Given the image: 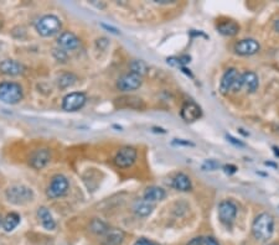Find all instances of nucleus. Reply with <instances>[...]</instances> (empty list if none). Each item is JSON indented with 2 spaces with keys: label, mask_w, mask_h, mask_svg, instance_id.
I'll return each mask as SVG.
<instances>
[{
  "label": "nucleus",
  "mask_w": 279,
  "mask_h": 245,
  "mask_svg": "<svg viewBox=\"0 0 279 245\" xmlns=\"http://www.w3.org/2000/svg\"><path fill=\"white\" fill-rule=\"evenodd\" d=\"M242 76V88H246L247 93H254V92L258 89L259 82H258V77L254 72H245Z\"/></svg>",
  "instance_id": "a211bd4d"
},
{
  "label": "nucleus",
  "mask_w": 279,
  "mask_h": 245,
  "mask_svg": "<svg viewBox=\"0 0 279 245\" xmlns=\"http://www.w3.org/2000/svg\"><path fill=\"white\" fill-rule=\"evenodd\" d=\"M274 233V218L272 214L264 213L258 214L252 223V234L254 239L259 241H266L272 238Z\"/></svg>",
  "instance_id": "f257e3e1"
},
{
  "label": "nucleus",
  "mask_w": 279,
  "mask_h": 245,
  "mask_svg": "<svg viewBox=\"0 0 279 245\" xmlns=\"http://www.w3.org/2000/svg\"><path fill=\"white\" fill-rule=\"evenodd\" d=\"M129 68H130V72L135 73V75L141 76V77H143V76L147 75L148 72L147 64L144 61H142V59H134V61L130 62Z\"/></svg>",
  "instance_id": "a878e982"
},
{
  "label": "nucleus",
  "mask_w": 279,
  "mask_h": 245,
  "mask_svg": "<svg viewBox=\"0 0 279 245\" xmlns=\"http://www.w3.org/2000/svg\"><path fill=\"white\" fill-rule=\"evenodd\" d=\"M133 209L139 217H148L152 214L153 209H154V203L142 198V200L135 201V203H134L133 206Z\"/></svg>",
  "instance_id": "aec40b11"
},
{
  "label": "nucleus",
  "mask_w": 279,
  "mask_h": 245,
  "mask_svg": "<svg viewBox=\"0 0 279 245\" xmlns=\"http://www.w3.org/2000/svg\"><path fill=\"white\" fill-rule=\"evenodd\" d=\"M5 197L8 202L15 206H25V204L34 201V191L25 185H12L5 191Z\"/></svg>",
  "instance_id": "f03ea898"
},
{
  "label": "nucleus",
  "mask_w": 279,
  "mask_h": 245,
  "mask_svg": "<svg viewBox=\"0 0 279 245\" xmlns=\"http://www.w3.org/2000/svg\"><path fill=\"white\" fill-rule=\"evenodd\" d=\"M68 190H70V182H68L67 177L64 175H55L51 178L48 190H46V195H48V197L55 200V198L64 197L68 192Z\"/></svg>",
  "instance_id": "423d86ee"
},
{
  "label": "nucleus",
  "mask_w": 279,
  "mask_h": 245,
  "mask_svg": "<svg viewBox=\"0 0 279 245\" xmlns=\"http://www.w3.org/2000/svg\"><path fill=\"white\" fill-rule=\"evenodd\" d=\"M76 82H77V76L73 75V73H64L57 78V84L61 89L70 88L73 84H76Z\"/></svg>",
  "instance_id": "393cba45"
},
{
  "label": "nucleus",
  "mask_w": 279,
  "mask_h": 245,
  "mask_svg": "<svg viewBox=\"0 0 279 245\" xmlns=\"http://www.w3.org/2000/svg\"><path fill=\"white\" fill-rule=\"evenodd\" d=\"M136 157H138V154H136L135 149L132 148V146H124V148L119 149L117 151L113 161L117 167L127 168L130 167L136 161Z\"/></svg>",
  "instance_id": "0eeeda50"
},
{
  "label": "nucleus",
  "mask_w": 279,
  "mask_h": 245,
  "mask_svg": "<svg viewBox=\"0 0 279 245\" xmlns=\"http://www.w3.org/2000/svg\"><path fill=\"white\" fill-rule=\"evenodd\" d=\"M88 228L93 234H96V235L103 236L107 231L109 230V228L111 227H109L106 222H103V220L98 219V218H95V219H92V222L89 223Z\"/></svg>",
  "instance_id": "5701e85b"
},
{
  "label": "nucleus",
  "mask_w": 279,
  "mask_h": 245,
  "mask_svg": "<svg viewBox=\"0 0 279 245\" xmlns=\"http://www.w3.org/2000/svg\"><path fill=\"white\" fill-rule=\"evenodd\" d=\"M268 245H275V244H268Z\"/></svg>",
  "instance_id": "c9c22d12"
},
{
  "label": "nucleus",
  "mask_w": 279,
  "mask_h": 245,
  "mask_svg": "<svg viewBox=\"0 0 279 245\" xmlns=\"http://www.w3.org/2000/svg\"><path fill=\"white\" fill-rule=\"evenodd\" d=\"M124 238L125 233L122 229L109 228V230L102 236V245H122Z\"/></svg>",
  "instance_id": "dca6fc26"
},
{
  "label": "nucleus",
  "mask_w": 279,
  "mask_h": 245,
  "mask_svg": "<svg viewBox=\"0 0 279 245\" xmlns=\"http://www.w3.org/2000/svg\"><path fill=\"white\" fill-rule=\"evenodd\" d=\"M20 219H21L20 216H19L18 213H15V212H12V213L7 214V216L3 218V223H2L3 229L8 231V233H9V231H13L19 225Z\"/></svg>",
  "instance_id": "4be33fe9"
},
{
  "label": "nucleus",
  "mask_w": 279,
  "mask_h": 245,
  "mask_svg": "<svg viewBox=\"0 0 279 245\" xmlns=\"http://www.w3.org/2000/svg\"><path fill=\"white\" fill-rule=\"evenodd\" d=\"M35 27L41 36L50 37L61 31L62 23L56 15H45L37 20Z\"/></svg>",
  "instance_id": "20e7f679"
},
{
  "label": "nucleus",
  "mask_w": 279,
  "mask_h": 245,
  "mask_svg": "<svg viewBox=\"0 0 279 245\" xmlns=\"http://www.w3.org/2000/svg\"><path fill=\"white\" fill-rule=\"evenodd\" d=\"M218 163L216 162V161H213V160H209V161H206L204 163V166H202V168H204V170H209V171H213V170H216V168L218 167Z\"/></svg>",
  "instance_id": "c85d7f7f"
},
{
  "label": "nucleus",
  "mask_w": 279,
  "mask_h": 245,
  "mask_svg": "<svg viewBox=\"0 0 279 245\" xmlns=\"http://www.w3.org/2000/svg\"><path fill=\"white\" fill-rule=\"evenodd\" d=\"M242 89V76L236 68H229L223 73L220 82V92L227 94L228 92H239Z\"/></svg>",
  "instance_id": "39448f33"
},
{
  "label": "nucleus",
  "mask_w": 279,
  "mask_h": 245,
  "mask_svg": "<svg viewBox=\"0 0 279 245\" xmlns=\"http://www.w3.org/2000/svg\"><path fill=\"white\" fill-rule=\"evenodd\" d=\"M102 26L105 27V29L107 30H111V32H113V34H116V35H118L119 34V31L117 29H114V27H112V26H108V25H106V24H102Z\"/></svg>",
  "instance_id": "473e14b6"
},
{
  "label": "nucleus",
  "mask_w": 279,
  "mask_h": 245,
  "mask_svg": "<svg viewBox=\"0 0 279 245\" xmlns=\"http://www.w3.org/2000/svg\"><path fill=\"white\" fill-rule=\"evenodd\" d=\"M133 245H158L157 243H154V241L149 240V239H146V238H141L138 239V240L135 241Z\"/></svg>",
  "instance_id": "c756f323"
},
{
  "label": "nucleus",
  "mask_w": 279,
  "mask_h": 245,
  "mask_svg": "<svg viewBox=\"0 0 279 245\" xmlns=\"http://www.w3.org/2000/svg\"><path fill=\"white\" fill-rule=\"evenodd\" d=\"M57 46L64 51H73L80 46V39L73 32H62L57 39Z\"/></svg>",
  "instance_id": "4468645a"
},
{
  "label": "nucleus",
  "mask_w": 279,
  "mask_h": 245,
  "mask_svg": "<svg viewBox=\"0 0 279 245\" xmlns=\"http://www.w3.org/2000/svg\"><path fill=\"white\" fill-rule=\"evenodd\" d=\"M25 66L15 59H4L0 62V72L5 76H19L25 72Z\"/></svg>",
  "instance_id": "2eb2a0df"
},
{
  "label": "nucleus",
  "mask_w": 279,
  "mask_h": 245,
  "mask_svg": "<svg viewBox=\"0 0 279 245\" xmlns=\"http://www.w3.org/2000/svg\"><path fill=\"white\" fill-rule=\"evenodd\" d=\"M2 223H3V218L0 216V227H2Z\"/></svg>",
  "instance_id": "f704fd0d"
},
{
  "label": "nucleus",
  "mask_w": 279,
  "mask_h": 245,
  "mask_svg": "<svg viewBox=\"0 0 279 245\" xmlns=\"http://www.w3.org/2000/svg\"><path fill=\"white\" fill-rule=\"evenodd\" d=\"M259 48H261V46H259V43L256 40L245 39L235 43L234 50L240 56H252V54L258 52Z\"/></svg>",
  "instance_id": "ddd939ff"
},
{
  "label": "nucleus",
  "mask_w": 279,
  "mask_h": 245,
  "mask_svg": "<svg viewBox=\"0 0 279 245\" xmlns=\"http://www.w3.org/2000/svg\"><path fill=\"white\" fill-rule=\"evenodd\" d=\"M180 115L186 122H194L201 118L202 110L194 100H186L180 110Z\"/></svg>",
  "instance_id": "f8f14e48"
},
{
  "label": "nucleus",
  "mask_w": 279,
  "mask_h": 245,
  "mask_svg": "<svg viewBox=\"0 0 279 245\" xmlns=\"http://www.w3.org/2000/svg\"><path fill=\"white\" fill-rule=\"evenodd\" d=\"M87 97L83 92H73L67 94L62 100V109L66 111H77L84 107Z\"/></svg>",
  "instance_id": "6e6552de"
},
{
  "label": "nucleus",
  "mask_w": 279,
  "mask_h": 245,
  "mask_svg": "<svg viewBox=\"0 0 279 245\" xmlns=\"http://www.w3.org/2000/svg\"><path fill=\"white\" fill-rule=\"evenodd\" d=\"M217 30L220 34L225 35V36H235L240 31V26L234 21H225L217 26Z\"/></svg>",
  "instance_id": "b1692460"
},
{
  "label": "nucleus",
  "mask_w": 279,
  "mask_h": 245,
  "mask_svg": "<svg viewBox=\"0 0 279 245\" xmlns=\"http://www.w3.org/2000/svg\"><path fill=\"white\" fill-rule=\"evenodd\" d=\"M142 83H143V81H142L141 76L135 75V73L133 72H129L125 73V75H123L122 77L119 78L118 82H117V87H118L119 91L122 92H132L141 88Z\"/></svg>",
  "instance_id": "9d476101"
},
{
  "label": "nucleus",
  "mask_w": 279,
  "mask_h": 245,
  "mask_svg": "<svg viewBox=\"0 0 279 245\" xmlns=\"http://www.w3.org/2000/svg\"><path fill=\"white\" fill-rule=\"evenodd\" d=\"M227 139H228V141H231V143H234L235 145H239V146H245V144L241 143V141H237L236 139L232 138L231 135H227Z\"/></svg>",
  "instance_id": "2f4dec72"
},
{
  "label": "nucleus",
  "mask_w": 279,
  "mask_h": 245,
  "mask_svg": "<svg viewBox=\"0 0 279 245\" xmlns=\"http://www.w3.org/2000/svg\"><path fill=\"white\" fill-rule=\"evenodd\" d=\"M23 88L15 82H3L0 83V102L5 104H18L23 99Z\"/></svg>",
  "instance_id": "7ed1b4c3"
},
{
  "label": "nucleus",
  "mask_w": 279,
  "mask_h": 245,
  "mask_svg": "<svg viewBox=\"0 0 279 245\" xmlns=\"http://www.w3.org/2000/svg\"><path fill=\"white\" fill-rule=\"evenodd\" d=\"M171 186H173L174 189L177 191H181V192H188V191L191 190L193 185H191L190 177H189L188 175H185V173L180 172V173H176V175H175L173 181H171Z\"/></svg>",
  "instance_id": "6ab92c4d"
},
{
  "label": "nucleus",
  "mask_w": 279,
  "mask_h": 245,
  "mask_svg": "<svg viewBox=\"0 0 279 245\" xmlns=\"http://www.w3.org/2000/svg\"><path fill=\"white\" fill-rule=\"evenodd\" d=\"M51 161V151L49 149H36L29 157V165L35 170H41Z\"/></svg>",
  "instance_id": "9b49d317"
},
{
  "label": "nucleus",
  "mask_w": 279,
  "mask_h": 245,
  "mask_svg": "<svg viewBox=\"0 0 279 245\" xmlns=\"http://www.w3.org/2000/svg\"><path fill=\"white\" fill-rule=\"evenodd\" d=\"M37 217H39L41 225L46 230H54L56 228V220L54 219L53 214H51V212L46 207H40L37 209Z\"/></svg>",
  "instance_id": "f3484780"
},
{
  "label": "nucleus",
  "mask_w": 279,
  "mask_h": 245,
  "mask_svg": "<svg viewBox=\"0 0 279 245\" xmlns=\"http://www.w3.org/2000/svg\"><path fill=\"white\" fill-rule=\"evenodd\" d=\"M54 56H55V58H56L59 62H66L67 61L66 51L61 50V48H55Z\"/></svg>",
  "instance_id": "cd10ccee"
},
{
  "label": "nucleus",
  "mask_w": 279,
  "mask_h": 245,
  "mask_svg": "<svg viewBox=\"0 0 279 245\" xmlns=\"http://www.w3.org/2000/svg\"><path fill=\"white\" fill-rule=\"evenodd\" d=\"M237 216V206L232 201H222L218 204V219L225 225H231Z\"/></svg>",
  "instance_id": "1a4fd4ad"
},
{
  "label": "nucleus",
  "mask_w": 279,
  "mask_h": 245,
  "mask_svg": "<svg viewBox=\"0 0 279 245\" xmlns=\"http://www.w3.org/2000/svg\"><path fill=\"white\" fill-rule=\"evenodd\" d=\"M274 29H275V31L279 32V19H278V20H275V23H274Z\"/></svg>",
  "instance_id": "72a5a7b5"
},
{
  "label": "nucleus",
  "mask_w": 279,
  "mask_h": 245,
  "mask_svg": "<svg viewBox=\"0 0 279 245\" xmlns=\"http://www.w3.org/2000/svg\"><path fill=\"white\" fill-rule=\"evenodd\" d=\"M237 171V167L236 166H232V165H227L225 166V172L226 173H235Z\"/></svg>",
  "instance_id": "7c9ffc66"
},
{
  "label": "nucleus",
  "mask_w": 279,
  "mask_h": 245,
  "mask_svg": "<svg viewBox=\"0 0 279 245\" xmlns=\"http://www.w3.org/2000/svg\"><path fill=\"white\" fill-rule=\"evenodd\" d=\"M188 245H220L216 239L211 238V236H199V238L193 239L189 241Z\"/></svg>",
  "instance_id": "bb28decb"
},
{
  "label": "nucleus",
  "mask_w": 279,
  "mask_h": 245,
  "mask_svg": "<svg viewBox=\"0 0 279 245\" xmlns=\"http://www.w3.org/2000/svg\"><path fill=\"white\" fill-rule=\"evenodd\" d=\"M166 196L165 191H164L161 187H157V186H153V187H148L146 190V192H144V200L149 201V202L154 203L158 202V201L164 200Z\"/></svg>",
  "instance_id": "412c9836"
}]
</instances>
